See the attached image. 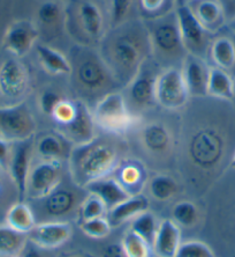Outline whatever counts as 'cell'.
Here are the masks:
<instances>
[{
	"label": "cell",
	"instance_id": "cell-1",
	"mask_svg": "<svg viewBox=\"0 0 235 257\" xmlns=\"http://www.w3.org/2000/svg\"><path fill=\"white\" fill-rule=\"evenodd\" d=\"M98 51L116 84L127 86L151 55L146 25H127L124 22L112 27L100 41V49Z\"/></svg>",
	"mask_w": 235,
	"mask_h": 257
},
{
	"label": "cell",
	"instance_id": "cell-2",
	"mask_svg": "<svg viewBox=\"0 0 235 257\" xmlns=\"http://www.w3.org/2000/svg\"><path fill=\"white\" fill-rule=\"evenodd\" d=\"M70 62L72 80L83 100H94L96 104L119 87L100 51L90 45L80 44L72 49Z\"/></svg>",
	"mask_w": 235,
	"mask_h": 257
},
{
	"label": "cell",
	"instance_id": "cell-3",
	"mask_svg": "<svg viewBox=\"0 0 235 257\" xmlns=\"http://www.w3.org/2000/svg\"><path fill=\"white\" fill-rule=\"evenodd\" d=\"M116 147L104 139L73 146L68 157L70 175L73 183L84 189L94 181L112 176L120 164Z\"/></svg>",
	"mask_w": 235,
	"mask_h": 257
},
{
	"label": "cell",
	"instance_id": "cell-4",
	"mask_svg": "<svg viewBox=\"0 0 235 257\" xmlns=\"http://www.w3.org/2000/svg\"><path fill=\"white\" fill-rule=\"evenodd\" d=\"M144 25L149 36L151 55L158 63L184 62L187 51L181 40L176 11L151 18Z\"/></svg>",
	"mask_w": 235,
	"mask_h": 257
},
{
	"label": "cell",
	"instance_id": "cell-5",
	"mask_svg": "<svg viewBox=\"0 0 235 257\" xmlns=\"http://www.w3.org/2000/svg\"><path fill=\"white\" fill-rule=\"evenodd\" d=\"M92 111L96 126L111 135L127 134L140 120V117L128 107L124 94L116 90L102 97Z\"/></svg>",
	"mask_w": 235,
	"mask_h": 257
},
{
	"label": "cell",
	"instance_id": "cell-6",
	"mask_svg": "<svg viewBox=\"0 0 235 257\" xmlns=\"http://www.w3.org/2000/svg\"><path fill=\"white\" fill-rule=\"evenodd\" d=\"M36 120L24 101L0 108V137L10 143L35 137Z\"/></svg>",
	"mask_w": 235,
	"mask_h": 257
},
{
	"label": "cell",
	"instance_id": "cell-7",
	"mask_svg": "<svg viewBox=\"0 0 235 257\" xmlns=\"http://www.w3.org/2000/svg\"><path fill=\"white\" fill-rule=\"evenodd\" d=\"M158 74H156L154 69L149 64V59H146L132 80L126 86L127 97L124 96V99L135 115L138 116L140 111L149 110L157 103L156 81Z\"/></svg>",
	"mask_w": 235,
	"mask_h": 257
},
{
	"label": "cell",
	"instance_id": "cell-8",
	"mask_svg": "<svg viewBox=\"0 0 235 257\" xmlns=\"http://www.w3.org/2000/svg\"><path fill=\"white\" fill-rule=\"evenodd\" d=\"M189 92L182 71L176 66H168L158 74L156 81V101L168 110H178L187 103Z\"/></svg>",
	"mask_w": 235,
	"mask_h": 257
},
{
	"label": "cell",
	"instance_id": "cell-9",
	"mask_svg": "<svg viewBox=\"0 0 235 257\" xmlns=\"http://www.w3.org/2000/svg\"><path fill=\"white\" fill-rule=\"evenodd\" d=\"M181 40L187 54L203 58L208 48H210V34L197 20L192 7L184 4L176 10Z\"/></svg>",
	"mask_w": 235,
	"mask_h": 257
},
{
	"label": "cell",
	"instance_id": "cell-10",
	"mask_svg": "<svg viewBox=\"0 0 235 257\" xmlns=\"http://www.w3.org/2000/svg\"><path fill=\"white\" fill-rule=\"evenodd\" d=\"M34 153H35V137L12 143V153H10L7 172L10 173L16 190L18 202H24L26 198V184L32 167Z\"/></svg>",
	"mask_w": 235,
	"mask_h": 257
},
{
	"label": "cell",
	"instance_id": "cell-11",
	"mask_svg": "<svg viewBox=\"0 0 235 257\" xmlns=\"http://www.w3.org/2000/svg\"><path fill=\"white\" fill-rule=\"evenodd\" d=\"M62 161L40 160L30 171L26 184V197L35 200L48 197L62 184Z\"/></svg>",
	"mask_w": 235,
	"mask_h": 257
},
{
	"label": "cell",
	"instance_id": "cell-12",
	"mask_svg": "<svg viewBox=\"0 0 235 257\" xmlns=\"http://www.w3.org/2000/svg\"><path fill=\"white\" fill-rule=\"evenodd\" d=\"M224 141L214 128H202L192 136L189 144V157L200 167L210 168L220 160Z\"/></svg>",
	"mask_w": 235,
	"mask_h": 257
},
{
	"label": "cell",
	"instance_id": "cell-13",
	"mask_svg": "<svg viewBox=\"0 0 235 257\" xmlns=\"http://www.w3.org/2000/svg\"><path fill=\"white\" fill-rule=\"evenodd\" d=\"M28 86V71L18 58H8L0 65V94L4 97L21 102Z\"/></svg>",
	"mask_w": 235,
	"mask_h": 257
},
{
	"label": "cell",
	"instance_id": "cell-14",
	"mask_svg": "<svg viewBox=\"0 0 235 257\" xmlns=\"http://www.w3.org/2000/svg\"><path fill=\"white\" fill-rule=\"evenodd\" d=\"M38 36L40 30L32 22L16 21L7 28L4 35V49L15 58H21L35 47Z\"/></svg>",
	"mask_w": 235,
	"mask_h": 257
},
{
	"label": "cell",
	"instance_id": "cell-15",
	"mask_svg": "<svg viewBox=\"0 0 235 257\" xmlns=\"http://www.w3.org/2000/svg\"><path fill=\"white\" fill-rule=\"evenodd\" d=\"M75 21L89 42H100L105 36V17L102 7L94 0H81L76 5Z\"/></svg>",
	"mask_w": 235,
	"mask_h": 257
},
{
	"label": "cell",
	"instance_id": "cell-16",
	"mask_svg": "<svg viewBox=\"0 0 235 257\" xmlns=\"http://www.w3.org/2000/svg\"><path fill=\"white\" fill-rule=\"evenodd\" d=\"M73 227L65 220H50L36 224L28 234L29 240L40 249H56L65 244L72 235Z\"/></svg>",
	"mask_w": 235,
	"mask_h": 257
},
{
	"label": "cell",
	"instance_id": "cell-17",
	"mask_svg": "<svg viewBox=\"0 0 235 257\" xmlns=\"http://www.w3.org/2000/svg\"><path fill=\"white\" fill-rule=\"evenodd\" d=\"M58 132L73 146L82 145L94 141L96 136V123L89 105L78 100V116L73 122L65 126H59Z\"/></svg>",
	"mask_w": 235,
	"mask_h": 257
},
{
	"label": "cell",
	"instance_id": "cell-18",
	"mask_svg": "<svg viewBox=\"0 0 235 257\" xmlns=\"http://www.w3.org/2000/svg\"><path fill=\"white\" fill-rule=\"evenodd\" d=\"M211 67L204 58L187 54L182 62V75L187 85L189 95L202 97L208 95V82Z\"/></svg>",
	"mask_w": 235,
	"mask_h": 257
},
{
	"label": "cell",
	"instance_id": "cell-19",
	"mask_svg": "<svg viewBox=\"0 0 235 257\" xmlns=\"http://www.w3.org/2000/svg\"><path fill=\"white\" fill-rule=\"evenodd\" d=\"M112 176L130 196L141 195L146 186V169L138 160L120 161Z\"/></svg>",
	"mask_w": 235,
	"mask_h": 257
},
{
	"label": "cell",
	"instance_id": "cell-20",
	"mask_svg": "<svg viewBox=\"0 0 235 257\" xmlns=\"http://www.w3.org/2000/svg\"><path fill=\"white\" fill-rule=\"evenodd\" d=\"M181 241L180 226L173 219H164L159 222L156 236L152 243L154 256L176 257Z\"/></svg>",
	"mask_w": 235,
	"mask_h": 257
},
{
	"label": "cell",
	"instance_id": "cell-21",
	"mask_svg": "<svg viewBox=\"0 0 235 257\" xmlns=\"http://www.w3.org/2000/svg\"><path fill=\"white\" fill-rule=\"evenodd\" d=\"M150 203L146 195L130 196L126 200L110 209L106 214L112 228L119 227L124 222L132 221L135 217L149 210Z\"/></svg>",
	"mask_w": 235,
	"mask_h": 257
},
{
	"label": "cell",
	"instance_id": "cell-22",
	"mask_svg": "<svg viewBox=\"0 0 235 257\" xmlns=\"http://www.w3.org/2000/svg\"><path fill=\"white\" fill-rule=\"evenodd\" d=\"M42 211L48 215V220H62L65 215L73 212L76 206V196L67 189H60V186L43 199Z\"/></svg>",
	"mask_w": 235,
	"mask_h": 257
},
{
	"label": "cell",
	"instance_id": "cell-23",
	"mask_svg": "<svg viewBox=\"0 0 235 257\" xmlns=\"http://www.w3.org/2000/svg\"><path fill=\"white\" fill-rule=\"evenodd\" d=\"M73 145L59 132L45 134L35 143V152L40 160L62 161L64 158L70 157Z\"/></svg>",
	"mask_w": 235,
	"mask_h": 257
},
{
	"label": "cell",
	"instance_id": "cell-24",
	"mask_svg": "<svg viewBox=\"0 0 235 257\" xmlns=\"http://www.w3.org/2000/svg\"><path fill=\"white\" fill-rule=\"evenodd\" d=\"M192 10L209 33H216L225 24L226 14L219 0H196Z\"/></svg>",
	"mask_w": 235,
	"mask_h": 257
},
{
	"label": "cell",
	"instance_id": "cell-25",
	"mask_svg": "<svg viewBox=\"0 0 235 257\" xmlns=\"http://www.w3.org/2000/svg\"><path fill=\"white\" fill-rule=\"evenodd\" d=\"M84 190L88 191V194L98 196L103 200L108 210L112 209L130 197V195L124 190V188L118 183V181L113 176L94 181L84 188Z\"/></svg>",
	"mask_w": 235,
	"mask_h": 257
},
{
	"label": "cell",
	"instance_id": "cell-26",
	"mask_svg": "<svg viewBox=\"0 0 235 257\" xmlns=\"http://www.w3.org/2000/svg\"><path fill=\"white\" fill-rule=\"evenodd\" d=\"M36 54L43 69L51 75H70V58L62 52L45 44L36 45Z\"/></svg>",
	"mask_w": 235,
	"mask_h": 257
},
{
	"label": "cell",
	"instance_id": "cell-27",
	"mask_svg": "<svg viewBox=\"0 0 235 257\" xmlns=\"http://www.w3.org/2000/svg\"><path fill=\"white\" fill-rule=\"evenodd\" d=\"M141 141L149 152L152 154H164L170 149L172 136L170 131L160 123H151L141 132Z\"/></svg>",
	"mask_w": 235,
	"mask_h": 257
},
{
	"label": "cell",
	"instance_id": "cell-28",
	"mask_svg": "<svg viewBox=\"0 0 235 257\" xmlns=\"http://www.w3.org/2000/svg\"><path fill=\"white\" fill-rule=\"evenodd\" d=\"M208 95L230 101L235 96V82L228 72L211 67L208 82Z\"/></svg>",
	"mask_w": 235,
	"mask_h": 257
},
{
	"label": "cell",
	"instance_id": "cell-29",
	"mask_svg": "<svg viewBox=\"0 0 235 257\" xmlns=\"http://www.w3.org/2000/svg\"><path fill=\"white\" fill-rule=\"evenodd\" d=\"M6 221L10 227L24 234H29L37 224L32 209L24 202H18L10 207Z\"/></svg>",
	"mask_w": 235,
	"mask_h": 257
},
{
	"label": "cell",
	"instance_id": "cell-30",
	"mask_svg": "<svg viewBox=\"0 0 235 257\" xmlns=\"http://www.w3.org/2000/svg\"><path fill=\"white\" fill-rule=\"evenodd\" d=\"M209 52L214 67L230 71L235 66V44L230 37L222 36L212 41Z\"/></svg>",
	"mask_w": 235,
	"mask_h": 257
},
{
	"label": "cell",
	"instance_id": "cell-31",
	"mask_svg": "<svg viewBox=\"0 0 235 257\" xmlns=\"http://www.w3.org/2000/svg\"><path fill=\"white\" fill-rule=\"evenodd\" d=\"M28 240V234L18 232L8 225L0 226V256H20Z\"/></svg>",
	"mask_w": 235,
	"mask_h": 257
},
{
	"label": "cell",
	"instance_id": "cell-32",
	"mask_svg": "<svg viewBox=\"0 0 235 257\" xmlns=\"http://www.w3.org/2000/svg\"><path fill=\"white\" fill-rule=\"evenodd\" d=\"M158 226L159 222L157 218L154 217V214L149 212V210H148L146 212L138 214V217L132 219L130 229L141 236L143 240H146L152 247Z\"/></svg>",
	"mask_w": 235,
	"mask_h": 257
},
{
	"label": "cell",
	"instance_id": "cell-33",
	"mask_svg": "<svg viewBox=\"0 0 235 257\" xmlns=\"http://www.w3.org/2000/svg\"><path fill=\"white\" fill-rule=\"evenodd\" d=\"M126 257H154L152 247L132 229H128L121 242Z\"/></svg>",
	"mask_w": 235,
	"mask_h": 257
},
{
	"label": "cell",
	"instance_id": "cell-34",
	"mask_svg": "<svg viewBox=\"0 0 235 257\" xmlns=\"http://www.w3.org/2000/svg\"><path fill=\"white\" fill-rule=\"evenodd\" d=\"M150 194L154 198L165 202L173 197L178 192V183L172 176L159 174L152 177L149 183Z\"/></svg>",
	"mask_w": 235,
	"mask_h": 257
},
{
	"label": "cell",
	"instance_id": "cell-35",
	"mask_svg": "<svg viewBox=\"0 0 235 257\" xmlns=\"http://www.w3.org/2000/svg\"><path fill=\"white\" fill-rule=\"evenodd\" d=\"M108 211V207H106L103 200L96 195L89 194L80 203L76 213L80 224H81V222L90 220V219L106 217Z\"/></svg>",
	"mask_w": 235,
	"mask_h": 257
},
{
	"label": "cell",
	"instance_id": "cell-36",
	"mask_svg": "<svg viewBox=\"0 0 235 257\" xmlns=\"http://www.w3.org/2000/svg\"><path fill=\"white\" fill-rule=\"evenodd\" d=\"M66 18V13L59 3L48 0L42 4L37 11V19L40 24L45 28H53L60 25L64 19Z\"/></svg>",
	"mask_w": 235,
	"mask_h": 257
},
{
	"label": "cell",
	"instance_id": "cell-37",
	"mask_svg": "<svg viewBox=\"0 0 235 257\" xmlns=\"http://www.w3.org/2000/svg\"><path fill=\"white\" fill-rule=\"evenodd\" d=\"M173 221L180 227H192L198 219V211L196 205L189 200H181L172 209Z\"/></svg>",
	"mask_w": 235,
	"mask_h": 257
},
{
	"label": "cell",
	"instance_id": "cell-38",
	"mask_svg": "<svg viewBox=\"0 0 235 257\" xmlns=\"http://www.w3.org/2000/svg\"><path fill=\"white\" fill-rule=\"evenodd\" d=\"M78 111V101L62 99L56 104L51 117L58 126H65L76 118Z\"/></svg>",
	"mask_w": 235,
	"mask_h": 257
},
{
	"label": "cell",
	"instance_id": "cell-39",
	"mask_svg": "<svg viewBox=\"0 0 235 257\" xmlns=\"http://www.w3.org/2000/svg\"><path fill=\"white\" fill-rule=\"evenodd\" d=\"M176 257H214V251L206 243L198 240L181 242Z\"/></svg>",
	"mask_w": 235,
	"mask_h": 257
},
{
	"label": "cell",
	"instance_id": "cell-40",
	"mask_svg": "<svg viewBox=\"0 0 235 257\" xmlns=\"http://www.w3.org/2000/svg\"><path fill=\"white\" fill-rule=\"evenodd\" d=\"M83 233L86 234L89 237L92 239H104L111 233L112 227L110 225V222L106 217L96 218V219H90V220L83 221L80 224Z\"/></svg>",
	"mask_w": 235,
	"mask_h": 257
},
{
	"label": "cell",
	"instance_id": "cell-41",
	"mask_svg": "<svg viewBox=\"0 0 235 257\" xmlns=\"http://www.w3.org/2000/svg\"><path fill=\"white\" fill-rule=\"evenodd\" d=\"M132 0H112L111 3V24L116 27L124 24L128 12L132 7Z\"/></svg>",
	"mask_w": 235,
	"mask_h": 257
},
{
	"label": "cell",
	"instance_id": "cell-42",
	"mask_svg": "<svg viewBox=\"0 0 235 257\" xmlns=\"http://www.w3.org/2000/svg\"><path fill=\"white\" fill-rule=\"evenodd\" d=\"M62 99L64 97L60 95L58 92H56V90H44V92L40 94L38 99V105L40 111L43 112L44 115L51 117L53 110H54V108L56 107V104H58Z\"/></svg>",
	"mask_w": 235,
	"mask_h": 257
},
{
	"label": "cell",
	"instance_id": "cell-43",
	"mask_svg": "<svg viewBox=\"0 0 235 257\" xmlns=\"http://www.w3.org/2000/svg\"><path fill=\"white\" fill-rule=\"evenodd\" d=\"M140 4H141V7L144 12L152 15L151 18L158 17V15L164 14L162 12V9H164L166 0H140Z\"/></svg>",
	"mask_w": 235,
	"mask_h": 257
},
{
	"label": "cell",
	"instance_id": "cell-44",
	"mask_svg": "<svg viewBox=\"0 0 235 257\" xmlns=\"http://www.w3.org/2000/svg\"><path fill=\"white\" fill-rule=\"evenodd\" d=\"M12 153V143L0 137V168L7 172Z\"/></svg>",
	"mask_w": 235,
	"mask_h": 257
},
{
	"label": "cell",
	"instance_id": "cell-45",
	"mask_svg": "<svg viewBox=\"0 0 235 257\" xmlns=\"http://www.w3.org/2000/svg\"><path fill=\"white\" fill-rule=\"evenodd\" d=\"M20 256L21 257H44V255L42 254L40 248L38 245L32 243L30 240H28V242H26V247L24 250H22Z\"/></svg>",
	"mask_w": 235,
	"mask_h": 257
},
{
	"label": "cell",
	"instance_id": "cell-46",
	"mask_svg": "<svg viewBox=\"0 0 235 257\" xmlns=\"http://www.w3.org/2000/svg\"><path fill=\"white\" fill-rule=\"evenodd\" d=\"M102 257H126L121 244H111L104 249Z\"/></svg>",
	"mask_w": 235,
	"mask_h": 257
},
{
	"label": "cell",
	"instance_id": "cell-47",
	"mask_svg": "<svg viewBox=\"0 0 235 257\" xmlns=\"http://www.w3.org/2000/svg\"><path fill=\"white\" fill-rule=\"evenodd\" d=\"M222 3L226 15H230V19L235 17V0H219Z\"/></svg>",
	"mask_w": 235,
	"mask_h": 257
},
{
	"label": "cell",
	"instance_id": "cell-48",
	"mask_svg": "<svg viewBox=\"0 0 235 257\" xmlns=\"http://www.w3.org/2000/svg\"><path fill=\"white\" fill-rule=\"evenodd\" d=\"M228 27L230 28V30H232L233 33H235V17L230 19V22H228Z\"/></svg>",
	"mask_w": 235,
	"mask_h": 257
},
{
	"label": "cell",
	"instance_id": "cell-49",
	"mask_svg": "<svg viewBox=\"0 0 235 257\" xmlns=\"http://www.w3.org/2000/svg\"><path fill=\"white\" fill-rule=\"evenodd\" d=\"M230 167L235 169V153H234V156L232 157V159H230Z\"/></svg>",
	"mask_w": 235,
	"mask_h": 257
},
{
	"label": "cell",
	"instance_id": "cell-50",
	"mask_svg": "<svg viewBox=\"0 0 235 257\" xmlns=\"http://www.w3.org/2000/svg\"><path fill=\"white\" fill-rule=\"evenodd\" d=\"M176 3L178 4V6H182L186 4V0H176Z\"/></svg>",
	"mask_w": 235,
	"mask_h": 257
},
{
	"label": "cell",
	"instance_id": "cell-51",
	"mask_svg": "<svg viewBox=\"0 0 235 257\" xmlns=\"http://www.w3.org/2000/svg\"><path fill=\"white\" fill-rule=\"evenodd\" d=\"M68 257H82V256H78V255H73V256H68Z\"/></svg>",
	"mask_w": 235,
	"mask_h": 257
},
{
	"label": "cell",
	"instance_id": "cell-52",
	"mask_svg": "<svg viewBox=\"0 0 235 257\" xmlns=\"http://www.w3.org/2000/svg\"><path fill=\"white\" fill-rule=\"evenodd\" d=\"M0 191H2V182H0Z\"/></svg>",
	"mask_w": 235,
	"mask_h": 257
},
{
	"label": "cell",
	"instance_id": "cell-53",
	"mask_svg": "<svg viewBox=\"0 0 235 257\" xmlns=\"http://www.w3.org/2000/svg\"><path fill=\"white\" fill-rule=\"evenodd\" d=\"M15 257H21V256H15Z\"/></svg>",
	"mask_w": 235,
	"mask_h": 257
},
{
	"label": "cell",
	"instance_id": "cell-54",
	"mask_svg": "<svg viewBox=\"0 0 235 257\" xmlns=\"http://www.w3.org/2000/svg\"><path fill=\"white\" fill-rule=\"evenodd\" d=\"M234 82H235V81H234ZM234 99H235V96H234Z\"/></svg>",
	"mask_w": 235,
	"mask_h": 257
},
{
	"label": "cell",
	"instance_id": "cell-55",
	"mask_svg": "<svg viewBox=\"0 0 235 257\" xmlns=\"http://www.w3.org/2000/svg\"><path fill=\"white\" fill-rule=\"evenodd\" d=\"M154 257H156V256H154Z\"/></svg>",
	"mask_w": 235,
	"mask_h": 257
}]
</instances>
